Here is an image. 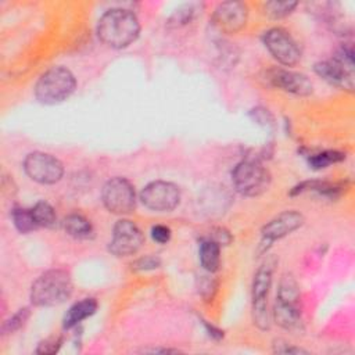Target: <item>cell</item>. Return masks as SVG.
Segmentation results:
<instances>
[{"instance_id": "5b68a950", "label": "cell", "mask_w": 355, "mask_h": 355, "mask_svg": "<svg viewBox=\"0 0 355 355\" xmlns=\"http://www.w3.org/2000/svg\"><path fill=\"white\" fill-rule=\"evenodd\" d=\"M232 180L234 189L240 194L255 197L268 190L270 184V173L259 161L247 158L234 166Z\"/></svg>"}, {"instance_id": "8fae6325", "label": "cell", "mask_w": 355, "mask_h": 355, "mask_svg": "<svg viewBox=\"0 0 355 355\" xmlns=\"http://www.w3.org/2000/svg\"><path fill=\"white\" fill-rule=\"evenodd\" d=\"M263 43L272 57L286 67L295 65L301 58L300 47L290 33L282 28H272L265 32Z\"/></svg>"}, {"instance_id": "6da1fadb", "label": "cell", "mask_w": 355, "mask_h": 355, "mask_svg": "<svg viewBox=\"0 0 355 355\" xmlns=\"http://www.w3.org/2000/svg\"><path fill=\"white\" fill-rule=\"evenodd\" d=\"M140 32L137 17L125 8L105 11L97 24L98 39L112 49H123L133 43Z\"/></svg>"}, {"instance_id": "ba28073f", "label": "cell", "mask_w": 355, "mask_h": 355, "mask_svg": "<svg viewBox=\"0 0 355 355\" xmlns=\"http://www.w3.org/2000/svg\"><path fill=\"white\" fill-rule=\"evenodd\" d=\"M24 169L26 175L40 184H54L64 173V166L60 159L47 153L35 151L24 159Z\"/></svg>"}, {"instance_id": "44dd1931", "label": "cell", "mask_w": 355, "mask_h": 355, "mask_svg": "<svg viewBox=\"0 0 355 355\" xmlns=\"http://www.w3.org/2000/svg\"><path fill=\"white\" fill-rule=\"evenodd\" d=\"M345 158V155L343 153L338 151H323L319 154H313L309 157V165L315 169H322L329 166L330 164L343 161Z\"/></svg>"}, {"instance_id": "9a60e30c", "label": "cell", "mask_w": 355, "mask_h": 355, "mask_svg": "<svg viewBox=\"0 0 355 355\" xmlns=\"http://www.w3.org/2000/svg\"><path fill=\"white\" fill-rule=\"evenodd\" d=\"M304 223V216L295 211H286L275 216L262 227V240L263 243L272 244L273 241L283 239L291 232L297 230Z\"/></svg>"}, {"instance_id": "7a4b0ae2", "label": "cell", "mask_w": 355, "mask_h": 355, "mask_svg": "<svg viewBox=\"0 0 355 355\" xmlns=\"http://www.w3.org/2000/svg\"><path fill=\"white\" fill-rule=\"evenodd\" d=\"M71 276L64 269L42 273L31 287V301L36 306H54L65 302L72 294Z\"/></svg>"}, {"instance_id": "83f0119b", "label": "cell", "mask_w": 355, "mask_h": 355, "mask_svg": "<svg viewBox=\"0 0 355 355\" xmlns=\"http://www.w3.org/2000/svg\"><path fill=\"white\" fill-rule=\"evenodd\" d=\"M275 352H279V354H306L305 349L295 348V347H284V348L275 347Z\"/></svg>"}, {"instance_id": "52a82bcc", "label": "cell", "mask_w": 355, "mask_h": 355, "mask_svg": "<svg viewBox=\"0 0 355 355\" xmlns=\"http://www.w3.org/2000/svg\"><path fill=\"white\" fill-rule=\"evenodd\" d=\"M104 207L116 215L130 214L136 208V193L133 186L125 178L110 179L101 191Z\"/></svg>"}, {"instance_id": "277c9868", "label": "cell", "mask_w": 355, "mask_h": 355, "mask_svg": "<svg viewBox=\"0 0 355 355\" xmlns=\"http://www.w3.org/2000/svg\"><path fill=\"white\" fill-rule=\"evenodd\" d=\"M73 73L65 67H53L37 79L35 96L43 104H58L67 100L75 90Z\"/></svg>"}, {"instance_id": "9c48e42d", "label": "cell", "mask_w": 355, "mask_h": 355, "mask_svg": "<svg viewBox=\"0 0 355 355\" xmlns=\"http://www.w3.org/2000/svg\"><path fill=\"white\" fill-rule=\"evenodd\" d=\"M272 263H263L255 273L252 280V318L254 323L262 329H269L268 293L272 284Z\"/></svg>"}, {"instance_id": "8992f818", "label": "cell", "mask_w": 355, "mask_h": 355, "mask_svg": "<svg viewBox=\"0 0 355 355\" xmlns=\"http://www.w3.org/2000/svg\"><path fill=\"white\" fill-rule=\"evenodd\" d=\"M315 72L327 83L344 90H354V60L352 50L341 47L337 54L327 61L315 64Z\"/></svg>"}, {"instance_id": "2e32d148", "label": "cell", "mask_w": 355, "mask_h": 355, "mask_svg": "<svg viewBox=\"0 0 355 355\" xmlns=\"http://www.w3.org/2000/svg\"><path fill=\"white\" fill-rule=\"evenodd\" d=\"M97 309V301L94 298H83L75 302L65 313L62 324L64 329H72L78 326L82 320L92 316Z\"/></svg>"}, {"instance_id": "484cf974", "label": "cell", "mask_w": 355, "mask_h": 355, "mask_svg": "<svg viewBox=\"0 0 355 355\" xmlns=\"http://www.w3.org/2000/svg\"><path fill=\"white\" fill-rule=\"evenodd\" d=\"M61 343H62L61 338H49L39 344L36 352L37 354H54L58 351Z\"/></svg>"}, {"instance_id": "ac0fdd59", "label": "cell", "mask_w": 355, "mask_h": 355, "mask_svg": "<svg viewBox=\"0 0 355 355\" xmlns=\"http://www.w3.org/2000/svg\"><path fill=\"white\" fill-rule=\"evenodd\" d=\"M65 232L75 239H90L93 236L92 223L82 215L72 214L64 219Z\"/></svg>"}, {"instance_id": "cb8c5ba5", "label": "cell", "mask_w": 355, "mask_h": 355, "mask_svg": "<svg viewBox=\"0 0 355 355\" xmlns=\"http://www.w3.org/2000/svg\"><path fill=\"white\" fill-rule=\"evenodd\" d=\"M159 263H161L159 258L153 257V255H148V257H144V258L137 259L132 266H133V269H136V270H150V269L158 268Z\"/></svg>"}, {"instance_id": "ffe728a7", "label": "cell", "mask_w": 355, "mask_h": 355, "mask_svg": "<svg viewBox=\"0 0 355 355\" xmlns=\"http://www.w3.org/2000/svg\"><path fill=\"white\" fill-rule=\"evenodd\" d=\"M12 216V222L17 227L18 232L21 233H31L33 232L37 226L32 209H25V208H14L11 212Z\"/></svg>"}, {"instance_id": "4316f807", "label": "cell", "mask_w": 355, "mask_h": 355, "mask_svg": "<svg viewBox=\"0 0 355 355\" xmlns=\"http://www.w3.org/2000/svg\"><path fill=\"white\" fill-rule=\"evenodd\" d=\"M191 14H193V10L190 7H186V8H182V10H178L169 19V24L171 25H182V24H186L190 21L191 18Z\"/></svg>"}, {"instance_id": "d6986e66", "label": "cell", "mask_w": 355, "mask_h": 355, "mask_svg": "<svg viewBox=\"0 0 355 355\" xmlns=\"http://www.w3.org/2000/svg\"><path fill=\"white\" fill-rule=\"evenodd\" d=\"M32 214H33V218H35L37 226L53 227L57 222V215H55L54 208L46 201L36 202L35 207L32 208Z\"/></svg>"}, {"instance_id": "3957f363", "label": "cell", "mask_w": 355, "mask_h": 355, "mask_svg": "<svg viewBox=\"0 0 355 355\" xmlns=\"http://www.w3.org/2000/svg\"><path fill=\"white\" fill-rule=\"evenodd\" d=\"M273 313L276 323L283 329L291 331L301 329L300 290L291 275H284L280 280Z\"/></svg>"}, {"instance_id": "e0dca14e", "label": "cell", "mask_w": 355, "mask_h": 355, "mask_svg": "<svg viewBox=\"0 0 355 355\" xmlns=\"http://www.w3.org/2000/svg\"><path fill=\"white\" fill-rule=\"evenodd\" d=\"M200 261L205 270L208 272L218 270L220 263L219 243H216L211 237L202 240L200 244Z\"/></svg>"}, {"instance_id": "30bf717a", "label": "cell", "mask_w": 355, "mask_h": 355, "mask_svg": "<svg viewBox=\"0 0 355 355\" xmlns=\"http://www.w3.org/2000/svg\"><path fill=\"white\" fill-rule=\"evenodd\" d=\"M140 200L148 209L166 212L178 207L180 191L176 184L164 180L148 183L140 193Z\"/></svg>"}, {"instance_id": "603a6c76", "label": "cell", "mask_w": 355, "mask_h": 355, "mask_svg": "<svg viewBox=\"0 0 355 355\" xmlns=\"http://www.w3.org/2000/svg\"><path fill=\"white\" fill-rule=\"evenodd\" d=\"M29 313H31V312H29L28 308H22V309H19L17 313H14L7 322H4L3 327H1L3 334H10V333H14V331H17L18 329H21V327L25 324V322L28 320Z\"/></svg>"}, {"instance_id": "7c38bea8", "label": "cell", "mask_w": 355, "mask_h": 355, "mask_svg": "<svg viewBox=\"0 0 355 355\" xmlns=\"http://www.w3.org/2000/svg\"><path fill=\"white\" fill-rule=\"evenodd\" d=\"M144 243L141 230L130 220L121 219L114 225L112 239L108 250L115 257H128L136 254Z\"/></svg>"}, {"instance_id": "7402d4cb", "label": "cell", "mask_w": 355, "mask_h": 355, "mask_svg": "<svg viewBox=\"0 0 355 355\" xmlns=\"http://www.w3.org/2000/svg\"><path fill=\"white\" fill-rule=\"evenodd\" d=\"M295 1H268L263 4V10L266 15L277 19L288 15L295 8Z\"/></svg>"}, {"instance_id": "5bb4252c", "label": "cell", "mask_w": 355, "mask_h": 355, "mask_svg": "<svg viewBox=\"0 0 355 355\" xmlns=\"http://www.w3.org/2000/svg\"><path fill=\"white\" fill-rule=\"evenodd\" d=\"M266 79L272 86L297 96H308L313 90L312 82L308 79V76L283 68H273L268 71Z\"/></svg>"}, {"instance_id": "4fadbf2b", "label": "cell", "mask_w": 355, "mask_h": 355, "mask_svg": "<svg viewBox=\"0 0 355 355\" xmlns=\"http://www.w3.org/2000/svg\"><path fill=\"white\" fill-rule=\"evenodd\" d=\"M247 17L248 11L244 3L225 1L215 8L212 15V24L219 32L232 35L244 28Z\"/></svg>"}, {"instance_id": "d4e9b609", "label": "cell", "mask_w": 355, "mask_h": 355, "mask_svg": "<svg viewBox=\"0 0 355 355\" xmlns=\"http://www.w3.org/2000/svg\"><path fill=\"white\" fill-rule=\"evenodd\" d=\"M151 237L154 241L159 244H165L171 239V230L164 225H155L151 227Z\"/></svg>"}]
</instances>
